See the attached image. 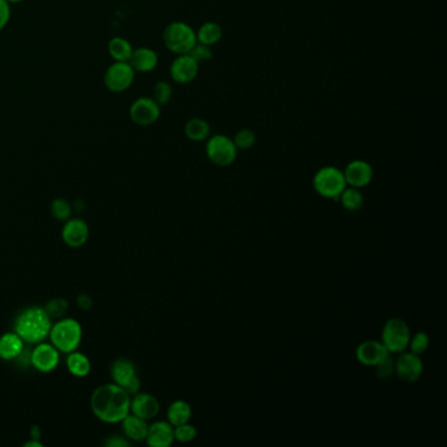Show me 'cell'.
<instances>
[{
	"instance_id": "9",
	"label": "cell",
	"mask_w": 447,
	"mask_h": 447,
	"mask_svg": "<svg viewBox=\"0 0 447 447\" xmlns=\"http://www.w3.org/2000/svg\"><path fill=\"white\" fill-rule=\"evenodd\" d=\"M113 382L121 386L129 395H135L140 390V379L135 365L130 360L120 358L114 361L111 367Z\"/></svg>"
},
{
	"instance_id": "28",
	"label": "cell",
	"mask_w": 447,
	"mask_h": 447,
	"mask_svg": "<svg viewBox=\"0 0 447 447\" xmlns=\"http://www.w3.org/2000/svg\"><path fill=\"white\" fill-rule=\"evenodd\" d=\"M172 94H173V90H172V85L166 82V80H160L158 83L155 84L154 90H152V99L160 105V106H164L167 105L171 100H172Z\"/></svg>"
},
{
	"instance_id": "17",
	"label": "cell",
	"mask_w": 447,
	"mask_h": 447,
	"mask_svg": "<svg viewBox=\"0 0 447 447\" xmlns=\"http://www.w3.org/2000/svg\"><path fill=\"white\" fill-rule=\"evenodd\" d=\"M130 412L140 419H155L160 412V403L154 395L149 393H135L131 399Z\"/></svg>"
},
{
	"instance_id": "26",
	"label": "cell",
	"mask_w": 447,
	"mask_h": 447,
	"mask_svg": "<svg viewBox=\"0 0 447 447\" xmlns=\"http://www.w3.org/2000/svg\"><path fill=\"white\" fill-rule=\"evenodd\" d=\"M134 47L129 39L123 37H113L108 44V53L114 62H129Z\"/></svg>"
},
{
	"instance_id": "30",
	"label": "cell",
	"mask_w": 447,
	"mask_h": 447,
	"mask_svg": "<svg viewBox=\"0 0 447 447\" xmlns=\"http://www.w3.org/2000/svg\"><path fill=\"white\" fill-rule=\"evenodd\" d=\"M429 345H430V338H429L428 333L417 332L416 335L410 336L408 348L412 353L421 355L428 350Z\"/></svg>"
},
{
	"instance_id": "32",
	"label": "cell",
	"mask_w": 447,
	"mask_h": 447,
	"mask_svg": "<svg viewBox=\"0 0 447 447\" xmlns=\"http://www.w3.org/2000/svg\"><path fill=\"white\" fill-rule=\"evenodd\" d=\"M173 430H175V441H178V442H181V443H189V442H192V441L196 439V427H193V425L189 424V422L173 427Z\"/></svg>"
},
{
	"instance_id": "5",
	"label": "cell",
	"mask_w": 447,
	"mask_h": 447,
	"mask_svg": "<svg viewBox=\"0 0 447 447\" xmlns=\"http://www.w3.org/2000/svg\"><path fill=\"white\" fill-rule=\"evenodd\" d=\"M312 185L317 195L326 200H338L346 185L344 172L333 166L322 167L312 178Z\"/></svg>"
},
{
	"instance_id": "7",
	"label": "cell",
	"mask_w": 447,
	"mask_h": 447,
	"mask_svg": "<svg viewBox=\"0 0 447 447\" xmlns=\"http://www.w3.org/2000/svg\"><path fill=\"white\" fill-rule=\"evenodd\" d=\"M238 151L233 138L215 134L206 140V157L216 167H230L238 158Z\"/></svg>"
},
{
	"instance_id": "2",
	"label": "cell",
	"mask_w": 447,
	"mask_h": 447,
	"mask_svg": "<svg viewBox=\"0 0 447 447\" xmlns=\"http://www.w3.org/2000/svg\"><path fill=\"white\" fill-rule=\"evenodd\" d=\"M51 317L42 307L25 308L15 320V332L27 344L45 341L51 329Z\"/></svg>"
},
{
	"instance_id": "27",
	"label": "cell",
	"mask_w": 447,
	"mask_h": 447,
	"mask_svg": "<svg viewBox=\"0 0 447 447\" xmlns=\"http://www.w3.org/2000/svg\"><path fill=\"white\" fill-rule=\"evenodd\" d=\"M338 201L341 202L345 210L352 213L360 212L365 204L364 195L361 193V189L353 187L345 188L343 193L338 197Z\"/></svg>"
},
{
	"instance_id": "41",
	"label": "cell",
	"mask_w": 447,
	"mask_h": 447,
	"mask_svg": "<svg viewBox=\"0 0 447 447\" xmlns=\"http://www.w3.org/2000/svg\"><path fill=\"white\" fill-rule=\"evenodd\" d=\"M7 1H8L11 6H12V4H19V3H21V1H24V0H7Z\"/></svg>"
},
{
	"instance_id": "21",
	"label": "cell",
	"mask_w": 447,
	"mask_h": 447,
	"mask_svg": "<svg viewBox=\"0 0 447 447\" xmlns=\"http://www.w3.org/2000/svg\"><path fill=\"white\" fill-rule=\"evenodd\" d=\"M24 350V341L16 332L0 336V358L4 361H15Z\"/></svg>"
},
{
	"instance_id": "13",
	"label": "cell",
	"mask_w": 447,
	"mask_h": 447,
	"mask_svg": "<svg viewBox=\"0 0 447 447\" xmlns=\"http://www.w3.org/2000/svg\"><path fill=\"white\" fill-rule=\"evenodd\" d=\"M345 181L348 187L362 188L367 187L373 181L374 169L370 163L362 159H355L345 167Z\"/></svg>"
},
{
	"instance_id": "20",
	"label": "cell",
	"mask_w": 447,
	"mask_h": 447,
	"mask_svg": "<svg viewBox=\"0 0 447 447\" xmlns=\"http://www.w3.org/2000/svg\"><path fill=\"white\" fill-rule=\"evenodd\" d=\"M121 422L123 434L128 439L140 442V441H145L147 437L149 424L146 420L140 419L138 416L129 413L125 419L122 420Z\"/></svg>"
},
{
	"instance_id": "4",
	"label": "cell",
	"mask_w": 447,
	"mask_h": 447,
	"mask_svg": "<svg viewBox=\"0 0 447 447\" xmlns=\"http://www.w3.org/2000/svg\"><path fill=\"white\" fill-rule=\"evenodd\" d=\"M163 42L176 56L188 54L197 44L196 30L184 21L169 23L163 32Z\"/></svg>"
},
{
	"instance_id": "34",
	"label": "cell",
	"mask_w": 447,
	"mask_h": 447,
	"mask_svg": "<svg viewBox=\"0 0 447 447\" xmlns=\"http://www.w3.org/2000/svg\"><path fill=\"white\" fill-rule=\"evenodd\" d=\"M188 54L192 56L193 59H196L198 63L209 62L214 56L212 47H207V45L200 44V42H197L196 45L190 49V51Z\"/></svg>"
},
{
	"instance_id": "11",
	"label": "cell",
	"mask_w": 447,
	"mask_h": 447,
	"mask_svg": "<svg viewBox=\"0 0 447 447\" xmlns=\"http://www.w3.org/2000/svg\"><path fill=\"white\" fill-rule=\"evenodd\" d=\"M129 114L135 125L151 126L160 118L161 106L152 97L142 96L131 104Z\"/></svg>"
},
{
	"instance_id": "33",
	"label": "cell",
	"mask_w": 447,
	"mask_h": 447,
	"mask_svg": "<svg viewBox=\"0 0 447 447\" xmlns=\"http://www.w3.org/2000/svg\"><path fill=\"white\" fill-rule=\"evenodd\" d=\"M68 308H70V305L66 299L56 298L51 299L47 303L45 310L50 317H62L68 311Z\"/></svg>"
},
{
	"instance_id": "25",
	"label": "cell",
	"mask_w": 447,
	"mask_h": 447,
	"mask_svg": "<svg viewBox=\"0 0 447 447\" xmlns=\"http://www.w3.org/2000/svg\"><path fill=\"white\" fill-rule=\"evenodd\" d=\"M192 417V407L185 400L173 401L167 410L168 422L172 427H177L181 424L189 422Z\"/></svg>"
},
{
	"instance_id": "39",
	"label": "cell",
	"mask_w": 447,
	"mask_h": 447,
	"mask_svg": "<svg viewBox=\"0 0 447 447\" xmlns=\"http://www.w3.org/2000/svg\"><path fill=\"white\" fill-rule=\"evenodd\" d=\"M41 437V429L38 428L37 425H33L30 428V438L32 439H38Z\"/></svg>"
},
{
	"instance_id": "36",
	"label": "cell",
	"mask_w": 447,
	"mask_h": 447,
	"mask_svg": "<svg viewBox=\"0 0 447 447\" xmlns=\"http://www.w3.org/2000/svg\"><path fill=\"white\" fill-rule=\"evenodd\" d=\"M11 15V4L7 0H0V30L6 28L10 23Z\"/></svg>"
},
{
	"instance_id": "22",
	"label": "cell",
	"mask_w": 447,
	"mask_h": 447,
	"mask_svg": "<svg viewBox=\"0 0 447 447\" xmlns=\"http://www.w3.org/2000/svg\"><path fill=\"white\" fill-rule=\"evenodd\" d=\"M184 133L188 140L192 142H204L212 135L210 123L204 118H190L184 126Z\"/></svg>"
},
{
	"instance_id": "12",
	"label": "cell",
	"mask_w": 447,
	"mask_h": 447,
	"mask_svg": "<svg viewBox=\"0 0 447 447\" xmlns=\"http://www.w3.org/2000/svg\"><path fill=\"white\" fill-rule=\"evenodd\" d=\"M61 361V352L49 343H38L30 352V365L39 373L54 372Z\"/></svg>"
},
{
	"instance_id": "23",
	"label": "cell",
	"mask_w": 447,
	"mask_h": 447,
	"mask_svg": "<svg viewBox=\"0 0 447 447\" xmlns=\"http://www.w3.org/2000/svg\"><path fill=\"white\" fill-rule=\"evenodd\" d=\"M66 365H67V370L76 378H84L91 372L90 358L85 354L76 352V350L67 354Z\"/></svg>"
},
{
	"instance_id": "14",
	"label": "cell",
	"mask_w": 447,
	"mask_h": 447,
	"mask_svg": "<svg viewBox=\"0 0 447 447\" xmlns=\"http://www.w3.org/2000/svg\"><path fill=\"white\" fill-rule=\"evenodd\" d=\"M200 73V63L189 54L177 56L169 67L171 79L177 84L192 83Z\"/></svg>"
},
{
	"instance_id": "1",
	"label": "cell",
	"mask_w": 447,
	"mask_h": 447,
	"mask_svg": "<svg viewBox=\"0 0 447 447\" xmlns=\"http://www.w3.org/2000/svg\"><path fill=\"white\" fill-rule=\"evenodd\" d=\"M130 395L121 386L102 384L91 396V410L100 421L117 424L130 413Z\"/></svg>"
},
{
	"instance_id": "40",
	"label": "cell",
	"mask_w": 447,
	"mask_h": 447,
	"mask_svg": "<svg viewBox=\"0 0 447 447\" xmlns=\"http://www.w3.org/2000/svg\"><path fill=\"white\" fill-rule=\"evenodd\" d=\"M24 446H25V447H42V446H44V445H42V443H41V442H38L37 439H32V441H29V442H27V443H25V445H24Z\"/></svg>"
},
{
	"instance_id": "16",
	"label": "cell",
	"mask_w": 447,
	"mask_h": 447,
	"mask_svg": "<svg viewBox=\"0 0 447 447\" xmlns=\"http://www.w3.org/2000/svg\"><path fill=\"white\" fill-rule=\"evenodd\" d=\"M90 236L88 224L80 218H73L66 221L65 227L62 230L63 242L71 248H79L85 244Z\"/></svg>"
},
{
	"instance_id": "31",
	"label": "cell",
	"mask_w": 447,
	"mask_h": 447,
	"mask_svg": "<svg viewBox=\"0 0 447 447\" xmlns=\"http://www.w3.org/2000/svg\"><path fill=\"white\" fill-rule=\"evenodd\" d=\"M51 214L53 216L58 219V221H67V219H70V216H71V213H73V209H71V205L68 204V201H66L63 198H56L53 201V204H51Z\"/></svg>"
},
{
	"instance_id": "35",
	"label": "cell",
	"mask_w": 447,
	"mask_h": 447,
	"mask_svg": "<svg viewBox=\"0 0 447 447\" xmlns=\"http://www.w3.org/2000/svg\"><path fill=\"white\" fill-rule=\"evenodd\" d=\"M376 367V375L381 379H388L393 374V361H392L391 354L384 358L382 362L375 366Z\"/></svg>"
},
{
	"instance_id": "3",
	"label": "cell",
	"mask_w": 447,
	"mask_h": 447,
	"mask_svg": "<svg viewBox=\"0 0 447 447\" xmlns=\"http://www.w3.org/2000/svg\"><path fill=\"white\" fill-rule=\"evenodd\" d=\"M50 341L61 353H71L80 345L83 331L78 320L71 317H65L56 322L50 329Z\"/></svg>"
},
{
	"instance_id": "24",
	"label": "cell",
	"mask_w": 447,
	"mask_h": 447,
	"mask_svg": "<svg viewBox=\"0 0 447 447\" xmlns=\"http://www.w3.org/2000/svg\"><path fill=\"white\" fill-rule=\"evenodd\" d=\"M197 42L204 44L207 47H214L223 36V30L219 24L214 21H207L204 23L196 32Z\"/></svg>"
},
{
	"instance_id": "15",
	"label": "cell",
	"mask_w": 447,
	"mask_h": 447,
	"mask_svg": "<svg viewBox=\"0 0 447 447\" xmlns=\"http://www.w3.org/2000/svg\"><path fill=\"white\" fill-rule=\"evenodd\" d=\"M390 353L383 346L381 340H366L357 346L355 358L357 361L367 367H375L381 364L384 358H387Z\"/></svg>"
},
{
	"instance_id": "8",
	"label": "cell",
	"mask_w": 447,
	"mask_h": 447,
	"mask_svg": "<svg viewBox=\"0 0 447 447\" xmlns=\"http://www.w3.org/2000/svg\"><path fill=\"white\" fill-rule=\"evenodd\" d=\"M135 79V71L129 62H113L104 74L105 87L114 94H121L130 88Z\"/></svg>"
},
{
	"instance_id": "10",
	"label": "cell",
	"mask_w": 447,
	"mask_h": 447,
	"mask_svg": "<svg viewBox=\"0 0 447 447\" xmlns=\"http://www.w3.org/2000/svg\"><path fill=\"white\" fill-rule=\"evenodd\" d=\"M393 373L403 382H417L424 373V362L421 360V355L407 350L401 352L393 362Z\"/></svg>"
},
{
	"instance_id": "38",
	"label": "cell",
	"mask_w": 447,
	"mask_h": 447,
	"mask_svg": "<svg viewBox=\"0 0 447 447\" xmlns=\"http://www.w3.org/2000/svg\"><path fill=\"white\" fill-rule=\"evenodd\" d=\"M78 306L82 310H90L92 306V299L90 298V295L82 294L78 297Z\"/></svg>"
},
{
	"instance_id": "37",
	"label": "cell",
	"mask_w": 447,
	"mask_h": 447,
	"mask_svg": "<svg viewBox=\"0 0 447 447\" xmlns=\"http://www.w3.org/2000/svg\"><path fill=\"white\" fill-rule=\"evenodd\" d=\"M105 446L130 447V442L128 438L121 437V436H112L108 441H105Z\"/></svg>"
},
{
	"instance_id": "6",
	"label": "cell",
	"mask_w": 447,
	"mask_h": 447,
	"mask_svg": "<svg viewBox=\"0 0 447 447\" xmlns=\"http://www.w3.org/2000/svg\"><path fill=\"white\" fill-rule=\"evenodd\" d=\"M408 323L400 317H391L383 326L381 343L390 354H399L408 349L410 340Z\"/></svg>"
},
{
	"instance_id": "29",
	"label": "cell",
	"mask_w": 447,
	"mask_h": 447,
	"mask_svg": "<svg viewBox=\"0 0 447 447\" xmlns=\"http://www.w3.org/2000/svg\"><path fill=\"white\" fill-rule=\"evenodd\" d=\"M233 140L236 149L245 151V149H252L255 146L256 134L251 129H242L235 134Z\"/></svg>"
},
{
	"instance_id": "18",
	"label": "cell",
	"mask_w": 447,
	"mask_h": 447,
	"mask_svg": "<svg viewBox=\"0 0 447 447\" xmlns=\"http://www.w3.org/2000/svg\"><path fill=\"white\" fill-rule=\"evenodd\" d=\"M151 447H169L175 442V430L168 421H155L149 425L145 439Z\"/></svg>"
},
{
	"instance_id": "19",
	"label": "cell",
	"mask_w": 447,
	"mask_h": 447,
	"mask_svg": "<svg viewBox=\"0 0 447 447\" xmlns=\"http://www.w3.org/2000/svg\"><path fill=\"white\" fill-rule=\"evenodd\" d=\"M129 63L135 73L146 74V73L154 71L158 67L159 56L157 51L151 47H137L131 53Z\"/></svg>"
}]
</instances>
